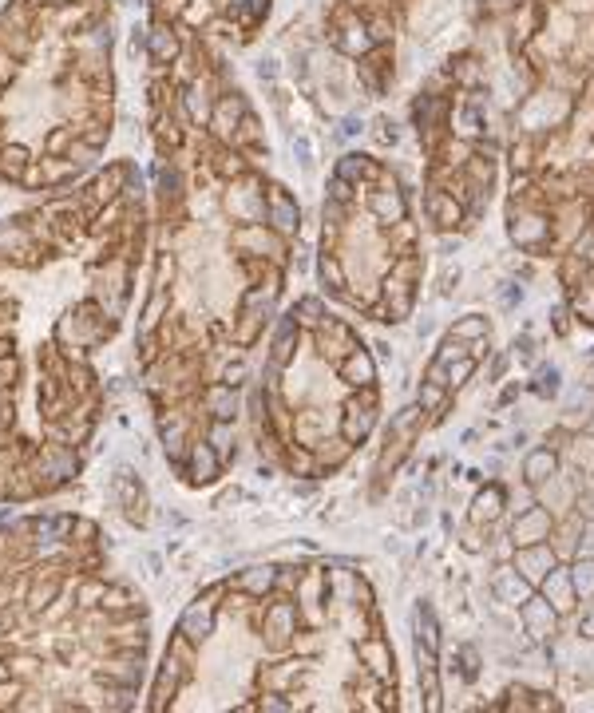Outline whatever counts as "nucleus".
I'll list each match as a JSON object with an SVG mask.
<instances>
[{"label":"nucleus","mask_w":594,"mask_h":713,"mask_svg":"<svg viewBox=\"0 0 594 713\" xmlns=\"http://www.w3.org/2000/svg\"><path fill=\"white\" fill-rule=\"evenodd\" d=\"M575 586L582 590V595H591V590H594V563H582V567H578Z\"/></svg>","instance_id":"nucleus-20"},{"label":"nucleus","mask_w":594,"mask_h":713,"mask_svg":"<svg viewBox=\"0 0 594 713\" xmlns=\"http://www.w3.org/2000/svg\"><path fill=\"white\" fill-rule=\"evenodd\" d=\"M369 428H372V412L369 409H361V404H349L345 409V436L349 440H361V436H369Z\"/></svg>","instance_id":"nucleus-5"},{"label":"nucleus","mask_w":594,"mask_h":713,"mask_svg":"<svg viewBox=\"0 0 594 713\" xmlns=\"http://www.w3.org/2000/svg\"><path fill=\"white\" fill-rule=\"evenodd\" d=\"M499 595H507V599H527V586L515 583V575H499Z\"/></svg>","instance_id":"nucleus-19"},{"label":"nucleus","mask_w":594,"mask_h":713,"mask_svg":"<svg viewBox=\"0 0 594 713\" xmlns=\"http://www.w3.org/2000/svg\"><path fill=\"white\" fill-rule=\"evenodd\" d=\"M361 654H365V662H369V670L372 674H376V678H388V674H392V670H388V650H385V642H365V646H361Z\"/></svg>","instance_id":"nucleus-7"},{"label":"nucleus","mask_w":594,"mask_h":713,"mask_svg":"<svg viewBox=\"0 0 594 713\" xmlns=\"http://www.w3.org/2000/svg\"><path fill=\"white\" fill-rule=\"evenodd\" d=\"M456 131L464 135V139H476L483 127H480V111L476 107H460V119H456Z\"/></svg>","instance_id":"nucleus-15"},{"label":"nucleus","mask_w":594,"mask_h":713,"mask_svg":"<svg viewBox=\"0 0 594 713\" xmlns=\"http://www.w3.org/2000/svg\"><path fill=\"white\" fill-rule=\"evenodd\" d=\"M416 634H420V646H428V650L440 646V634H436V622L428 610H416Z\"/></svg>","instance_id":"nucleus-12"},{"label":"nucleus","mask_w":594,"mask_h":713,"mask_svg":"<svg viewBox=\"0 0 594 713\" xmlns=\"http://www.w3.org/2000/svg\"><path fill=\"white\" fill-rule=\"evenodd\" d=\"M499 504H503V491L491 488V491H480L476 495V519H491L499 511Z\"/></svg>","instance_id":"nucleus-11"},{"label":"nucleus","mask_w":594,"mask_h":713,"mask_svg":"<svg viewBox=\"0 0 594 713\" xmlns=\"http://www.w3.org/2000/svg\"><path fill=\"white\" fill-rule=\"evenodd\" d=\"M191 472H194V479H214V472H218V452L210 444H194Z\"/></svg>","instance_id":"nucleus-4"},{"label":"nucleus","mask_w":594,"mask_h":713,"mask_svg":"<svg viewBox=\"0 0 594 713\" xmlns=\"http://www.w3.org/2000/svg\"><path fill=\"white\" fill-rule=\"evenodd\" d=\"M341 373H345V380H349V384H369L376 369H372V357H369V353H361V349H357V353H349V357H345Z\"/></svg>","instance_id":"nucleus-3"},{"label":"nucleus","mask_w":594,"mask_h":713,"mask_svg":"<svg viewBox=\"0 0 594 713\" xmlns=\"http://www.w3.org/2000/svg\"><path fill=\"white\" fill-rule=\"evenodd\" d=\"M480 333H483L480 317H471V321H464V325H456V337H480Z\"/></svg>","instance_id":"nucleus-22"},{"label":"nucleus","mask_w":594,"mask_h":713,"mask_svg":"<svg viewBox=\"0 0 594 713\" xmlns=\"http://www.w3.org/2000/svg\"><path fill=\"white\" fill-rule=\"evenodd\" d=\"M523 614H527L531 630H543L547 622H555V618H551V610H547V606H539V602H531V606L523 610Z\"/></svg>","instance_id":"nucleus-18"},{"label":"nucleus","mask_w":594,"mask_h":713,"mask_svg":"<svg viewBox=\"0 0 594 713\" xmlns=\"http://www.w3.org/2000/svg\"><path fill=\"white\" fill-rule=\"evenodd\" d=\"M175 36H171V28H155V36H151V52H155V60H171L175 56Z\"/></svg>","instance_id":"nucleus-10"},{"label":"nucleus","mask_w":594,"mask_h":713,"mask_svg":"<svg viewBox=\"0 0 594 713\" xmlns=\"http://www.w3.org/2000/svg\"><path fill=\"white\" fill-rule=\"evenodd\" d=\"M539 389H543V393H555V389H559V373H555V369L543 373V384H539Z\"/></svg>","instance_id":"nucleus-26"},{"label":"nucleus","mask_w":594,"mask_h":713,"mask_svg":"<svg viewBox=\"0 0 594 713\" xmlns=\"http://www.w3.org/2000/svg\"><path fill=\"white\" fill-rule=\"evenodd\" d=\"M551 472H555V456H551V452H535V456L527 459V479L531 484H543Z\"/></svg>","instance_id":"nucleus-9"},{"label":"nucleus","mask_w":594,"mask_h":713,"mask_svg":"<svg viewBox=\"0 0 594 713\" xmlns=\"http://www.w3.org/2000/svg\"><path fill=\"white\" fill-rule=\"evenodd\" d=\"M293 155H301V163H306V167H313V147H309L306 139L293 143Z\"/></svg>","instance_id":"nucleus-24"},{"label":"nucleus","mask_w":594,"mask_h":713,"mask_svg":"<svg viewBox=\"0 0 594 713\" xmlns=\"http://www.w3.org/2000/svg\"><path fill=\"white\" fill-rule=\"evenodd\" d=\"M551 563H555V559H551L547 547H527V551L519 555V567L527 570V579H543L547 570H551Z\"/></svg>","instance_id":"nucleus-6"},{"label":"nucleus","mask_w":594,"mask_h":713,"mask_svg":"<svg viewBox=\"0 0 594 713\" xmlns=\"http://www.w3.org/2000/svg\"><path fill=\"white\" fill-rule=\"evenodd\" d=\"M372 214L381 222H401L404 218V198L396 190H376L372 194Z\"/></svg>","instance_id":"nucleus-2"},{"label":"nucleus","mask_w":594,"mask_h":713,"mask_svg":"<svg viewBox=\"0 0 594 713\" xmlns=\"http://www.w3.org/2000/svg\"><path fill=\"white\" fill-rule=\"evenodd\" d=\"M337 174L341 178H361V174H369V163L361 155H345V163L337 167Z\"/></svg>","instance_id":"nucleus-16"},{"label":"nucleus","mask_w":594,"mask_h":713,"mask_svg":"<svg viewBox=\"0 0 594 713\" xmlns=\"http://www.w3.org/2000/svg\"><path fill=\"white\" fill-rule=\"evenodd\" d=\"M365 24H349V28H345V40H341V44H345V52H353V56H361V52H369V36H365Z\"/></svg>","instance_id":"nucleus-13"},{"label":"nucleus","mask_w":594,"mask_h":713,"mask_svg":"<svg viewBox=\"0 0 594 713\" xmlns=\"http://www.w3.org/2000/svg\"><path fill=\"white\" fill-rule=\"evenodd\" d=\"M467 373H471V361H460V364H452V373H448V377H452V384H460V380H464Z\"/></svg>","instance_id":"nucleus-25"},{"label":"nucleus","mask_w":594,"mask_h":713,"mask_svg":"<svg viewBox=\"0 0 594 713\" xmlns=\"http://www.w3.org/2000/svg\"><path fill=\"white\" fill-rule=\"evenodd\" d=\"M432 214H436V222H440V226H452V222L460 218V206H448L440 194H436V198H432Z\"/></svg>","instance_id":"nucleus-17"},{"label":"nucleus","mask_w":594,"mask_h":713,"mask_svg":"<svg viewBox=\"0 0 594 713\" xmlns=\"http://www.w3.org/2000/svg\"><path fill=\"white\" fill-rule=\"evenodd\" d=\"M242 586L250 590V595H266L273 586V570L270 567H250L246 575H242Z\"/></svg>","instance_id":"nucleus-8"},{"label":"nucleus","mask_w":594,"mask_h":713,"mask_svg":"<svg viewBox=\"0 0 594 713\" xmlns=\"http://www.w3.org/2000/svg\"><path fill=\"white\" fill-rule=\"evenodd\" d=\"M270 222L282 230V234H289V230H297V206L289 203L286 194H282V187L270 190Z\"/></svg>","instance_id":"nucleus-1"},{"label":"nucleus","mask_w":594,"mask_h":713,"mask_svg":"<svg viewBox=\"0 0 594 713\" xmlns=\"http://www.w3.org/2000/svg\"><path fill=\"white\" fill-rule=\"evenodd\" d=\"M420 400H424V409H440V404H444V393H440V389H424Z\"/></svg>","instance_id":"nucleus-23"},{"label":"nucleus","mask_w":594,"mask_h":713,"mask_svg":"<svg viewBox=\"0 0 594 713\" xmlns=\"http://www.w3.org/2000/svg\"><path fill=\"white\" fill-rule=\"evenodd\" d=\"M551 579H555V595H559V602H555V606H559V610H566V606H571V583H566V575H551Z\"/></svg>","instance_id":"nucleus-21"},{"label":"nucleus","mask_w":594,"mask_h":713,"mask_svg":"<svg viewBox=\"0 0 594 713\" xmlns=\"http://www.w3.org/2000/svg\"><path fill=\"white\" fill-rule=\"evenodd\" d=\"M586 634H594V614H591V618H586Z\"/></svg>","instance_id":"nucleus-27"},{"label":"nucleus","mask_w":594,"mask_h":713,"mask_svg":"<svg viewBox=\"0 0 594 713\" xmlns=\"http://www.w3.org/2000/svg\"><path fill=\"white\" fill-rule=\"evenodd\" d=\"M543 531H547V519H543V515H539V511H531L527 519H523V523H519V527H515V539L523 535V543H535V539L543 535Z\"/></svg>","instance_id":"nucleus-14"}]
</instances>
